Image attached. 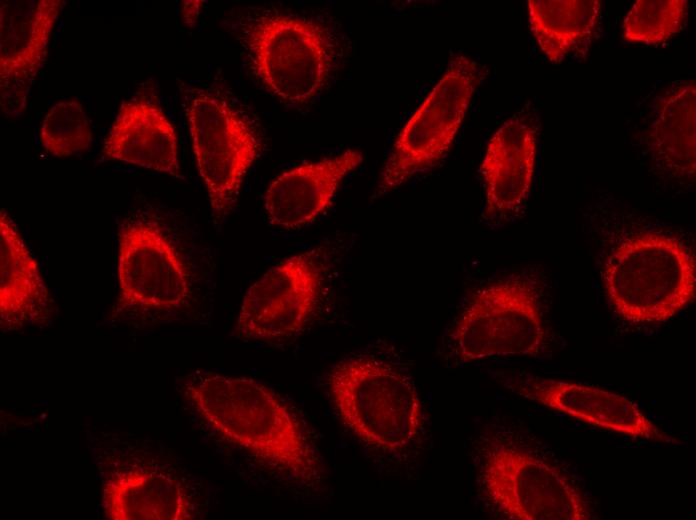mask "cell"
Wrapping results in <instances>:
<instances>
[{
    "instance_id": "cell-1",
    "label": "cell",
    "mask_w": 696,
    "mask_h": 520,
    "mask_svg": "<svg viewBox=\"0 0 696 520\" xmlns=\"http://www.w3.org/2000/svg\"><path fill=\"white\" fill-rule=\"evenodd\" d=\"M203 276L198 247L158 212L139 209L118 227L111 319L135 329L164 322L192 305Z\"/></svg>"
},
{
    "instance_id": "cell-2",
    "label": "cell",
    "mask_w": 696,
    "mask_h": 520,
    "mask_svg": "<svg viewBox=\"0 0 696 520\" xmlns=\"http://www.w3.org/2000/svg\"><path fill=\"white\" fill-rule=\"evenodd\" d=\"M184 391L199 415L229 442L297 482L318 479L320 460L308 433L261 383L197 372L185 382Z\"/></svg>"
},
{
    "instance_id": "cell-3",
    "label": "cell",
    "mask_w": 696,
    "mask_h": 520,
    "mask_svg": "<svg viewBox=\"0 0 696 520\" xmlns=\"http://www.w3.org/2000/svg\"><path fill=\"white\" fill-rule=\"evenodd\" d=\"M238 39L253 74L289 104L314 99L337 60L338 44L329 27L275 10L248 12L239 22Z\"/></svg>"
},
{
    "instance_id": "cell-4",
    "label": "cell",
    "mask_w": 696,
    "mask_h": 520,
    "mask_svg": "<svg viewBox=\"0 0 696 520\" xmlns=\"http://www.w3.org/2000/svg\"><path fill=\"white\" fill-rule=\"evenodd\" d=\"M602 278L621 318L631 323L665 322L694 299L696 264L679 239L645 231L613 248Z\"/></svg>"
},
{
    "instance_id": "cell-5",
    "label": "cell",
    "mask_w": 696,
    "mask_h": 520,
    "mask_svg": "<svg viewBox=\"0 0 696 520\" xmlns=\"http://www.w3.org/2000/svg\"><path fill=\"white\" fill-rule=\"evenodd\" d=\"M328 388L343 423L364 443L398 452L421 433L423 412L412 379L395 365L371 355L335 364Z\"/></svg>"
},
{
    "instance_id": "cell-6",
    "label": "cell",
    "mask_w": 696,
    "mask_h": 520,
    "mask_svg": "<svg viewBox=\"0 0 696 520\" xmlns=\"http://www.w3.org/2000/svg\"><path fill=\"white\" fill-rule=\"evenodd\" d=\"M545 338L539 281L528 272H516L471 294L448 335V348L457 363H470L537 356Z\"/></svg>"
},
{
    "instance_id": "cell-7",
    "label": "cell",
    "mask_w": 696,
    "mask_h": 520,
    "mask_svg": "<svg viewBox=\"0 0 696 520\" xmlns=\"http://www.w3.org/2000/svg\"><path fill=\"white\" fill-rule=\"evenodd\" d=\"M488 72L486 65L466 55L451 58L443 76L397 135L372 200L396 191L446 156Z\"/></svg>"
},
{
    "instance_id": "cell-8",
    "label": "cell",
    "mask_w": 696,
    "mask_h": 520,
    "mask_svg": "<svg viewBox=\"0 0 696 520\" xmlns=\"http://www.w3.org/2000/svg\"><path fill=\"white\" fill-rule=\"evenodd\" d=\"M185 112L212 217L220 224L232 211L244 176L262 151V139L245 112L207 89L187 91Z\"/></svg>"
},
{
    "instance_id": "cell-9",
    "label": "cell",
    "mask_w": 696,
    "mask_h": 520,
    "mask_svg": "<svg viewBox=\"0 0 696 520\" xmlns=\"http://www.w3.org/2000/svg\"><path fill=\"white\" fill-rule=\"evenodd\" d=\"M478 478L487 500L506 518H592L587 501L562 472L515 444L490 440L481 451Z\"/></svg>"
},
{
    "instance_id": "cell-10",
    "label": "cell",
    "mask_w": 696,
    "mask_h": 520,
    "mask_svg": "<svg viewBox=\"0 0 696 520\" xmlns=\"http://www.w3.org/2000/svg\"><path fill=\"white\" fill-rule=\"evenodd\" d=\"M325 256L314 248L264 273L246 292L236 330L247 339L278 341L300 333L317 307Z\"/></svg>"
},
{
    "instance_id": "cell-11",
    "label": "cell",
    "mask_w": 696,
    "mask_h": 520,
    "mask_svg": "<svg viewBox=\"0 0 696 520\" xmlns=\"http://www.w3.org/2000/svg\"><path fill=\"white\" fill-rule=\"evenodd\" d=\"M513 393L574 419L632 438L658 443L678 441L654 424L629 398L598 387L539 376H509Z\"/></svg>"
},
{
    "instance_id": "cell-12",
    "label": "cell",
    "mask_w": 696,
    "mask_h": 520,
    "mask_svg": "<svg viewBox=\"0 0 696 520\" xmlns=\"http://www.w3.org/2000/svg\"><path fill=\"white\" fill-rule=\"evenodd\" d=\"M540 127L538 113L525 106L489 140L480 166L486 219L505 220L524 207L533 182Z\"/></svg>"
},
{
    "instance_id": "cell-13",
    "label": "cell",
    "mask_w": 696,
    "mask_h": 520,
    "mask_svg": "<svg viewBox=\"0 0 696 520\" xmlns=\"http://www.w3.org/2000/svg\"><path fill=\"white\" fill-rule=\"evenodd\" d=\"M63 0H2L0 2L1 104L13 93L23 110L27 92L43 66L48 43Z\"/></svg>"
},
{
    "instance_id": "cell-14",
    "label": "cell",
    "mask_w": 696,
    "mask_h": 520,
    "mask_svg": "<svg viewBox=\"0 0 696 520\" xmlns=\"http://www.w3.org/2000/svg\"><path fill=\"white\" fill-rule=\"evenodd\" d=\"M104 515L111 520H186L193 500L182 482L163 468L129 460L104 476Z\"/></svg>"
},
{
    "instance_id": "cell-15",
    "label": "cell",
    "mask_w": 696,
    "mask_h": 520,
    "mask_svg": "<svg viewBox=\"0 0 696 520\" xmlns=\"http://www.w3.org/2000/svg\"><path fill=\"white\" fill-rule=\"evenodd\" d=\"M363 160L358 150L307 163L277 177L264 195L271 224L285 229L312 222L331 204L343 179Z\"/></svg>"
},
{
    "instance_id": "cell-16",
    "label": "cell",
    "mask_w": 696,
    "mask_h": 520,
    "mask_svg": "<svg viewBox=\"0 0 696 520\" xmlns=\"http://www.w3.org/2000/svg\"><path fill=\"white\" fill-rule=\"evenodd\" d=\"M54 301L12 218L0 212V325L3 332L46 324Z\"/></svg>"
},
{
    "instance_id": "cell-17",
    "label": "cell",
    "mask_w": 696,
    "mask_h": 520,
    "mask_svg": "<svg viewBox=\"0 0 696 520\" xmlns=\"http://www.w3.org/2000/svg\"><path fill=\"white\" fill-rule=\"evenodd\" d=\"M103 155L146 169L183 178L177 135L161 108L145 98L124 101L105 138Z\"/></svg>"
},
{
    "instance_id": "cell-18",
    "label": "cell",
    "mask_w": 696,
    "mask_h": 520,
    "mask_svg": "<svg viewBox=\"0 0 696 520\" xmlns=\"http://www.w3.org/2000/svg\"><path fill=\"white\" fill-rule=\"evenodd\" d=\"M695 81L673 82L653 101L645 142L655 165L677 180L695 176Z\"/></svg>"
},
{
    "instance_id": "cell-19",
    "label": "cell",
    "mask_w": 696,
    "mask_h": 520,
    "mask_svg": "<svg viewBox=\"0 0 696 520\" xmlns=\"http://www.w3.org/2000/svg\"><path fill=\"white\" fill-rule=\"evenodd\" d=\"M531 31L544 55L555 64L585 58L599 25V0H528Z\"/></svg>"
},
{
    "instance_id": "cell-20",
    "label": "cell",
    "mask_w": 696,
    "mask_h": 520,
    "mask_svg": "<svg viewBox=\"0 0 696 520\" xmlns=\"http://www.w3.org/2000/svg\"><path fill=\"white\" fill-rule=\"evenodd\" d=\"M38 139L54 157L86 151L93 142V132L82 104L76 100L55 103L41 123Z\"/></svg>"
},
{
    "instance_id": "cell-21",
    "label": "cell",
    "mask_w": 696,
    "mask_h": 520,
    "mask_svg": "<svg viewBox=\"0 0 696 520\" xmlns=\"http://www.w3.org/2000/svg\"><path fill=\"white\" fill-rule=\"evenodd\" d=\"M686 0H638L623 22V36L629 42L659 45L670 40L687 18Z\"/></svg>"
},
{
    "instance_id": "cell-22",
    "label": "cell",
    "mask_w": 696,
    "mask_h": 520,
    "mask_svg": "<svg viewBox=\"0 0 696 520\" xmlns=\"http://www.w3.org/2000/svg\"><path fill=\"white\" fill-rule=\"evenodd\" d=\"M183 3V19L188 25L193 26L199 15L202 1H185Z\"/></svg>"
}]
</instances>
